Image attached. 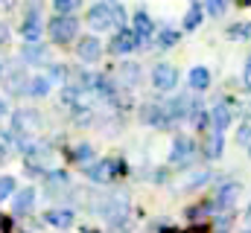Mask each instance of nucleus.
<instances>
[{"label": "nucleus", "instance_id": "nucleus-1", "mask_svg": "<svg viewBox=\"0 0 251 233\" xmlns=\"http://www.w3.org/2000/svg\"><path fill=\"white\" fill-rule=\"evenodd\" d=\"M47 32H50V38H53L56 44H70V41L76 38V32H79V21H76L73 15H56V18L50 21Z\"/></svg>", "mask_w": 251, "mask_h": 233}, {"label": "nucleus", "instance_id": "nucleus-2", "mask_svg": "<svg viewBox=\"0 0 251 233\" xmlns=\"http://www.w3.org/2000/svg\"><path fill=\"white\" fill-rule=\"evenodd\" d=\"M12 134H29L35 137V131H41V114L32 111V108H18L12 114Z\"/></svg>", "mask_w": 251, "mask_h": 233}, {"label": "nucleus", "instance_id": "nucleus-3", "mask_svg": "<svg viewBox=\"0 0 251 233\" xmlns=\"http://www.w3.org/2000/svg\"><path fill=\"white\" fill-rule=\"evenodd\" d=\"M120 169H123V163H120L117 158H105V161H97V163L88 166V178H91L94 184H108Z\"/></svg>", "mask_w": 251, "mask_h": 233}, {"label": "nucleus", "instance_id": "nucleus-4", "mask_svg": "<svg viewBox=\"0 0 251 233\" xmlns=\"http://www.w3.org/2000/svg\"><path fill=\"white\" fill-rule=\"evenodd\" d=\"M41 29H44V23H41V9L32 3V6L26 9L24 23H21V35H24L26 44H32V41H41Z\"/></svg>", "mask_w": 251, "mask_h": 233}, {"label": "nucleus", "instance_id": "nucleus-5", "mask_svg": "<svg viewBox=\"0 0 251 233\" xmlns=\"http://www.w3.org/2000/svg\"><path fill=\"white\" fill-rule=\"evenodd\" d=\"M105 204L100 207V213H102V219H108V222H117V219H123L128 216V195L126 192H117V195H108V198H102Z\"/></svg>", "mask_w": 251, "mask_h": 233}, {"label": "nucleus", "instance_id": "nucleus-6", "mask_svg": "<svg viewBox=\"0 0 251 233\" xmlns=\"http://www.w3.org/2000/svg\"><path fill=\"white\" fill-rule=\"evenodd\" d=\"M152 85H155V91H173V88L178 85V70H176L173 64H167V61L155 64V70H152Z\"/></svg>", "mask_w": 251, "mask_h": 233}, {"label": "nucleus", "instance_id": "nucleus-7", "mask_svg": "<svg viewBox=\"0 0 251 233\" xmlns=\"http://www.w3.org/2000/svg\"><path fill=\"white\" fill-rule=\"evenodd\" d=\"M140 44H143V41H140L131 29H117L114 38H111V44H108V50H111L114 56H126V53H134Z\"/></svg>", "mask_w": 251, "mask_h": 233}, {"label": "nucleus", "instance_id": "nucleus-8", "mask_svg": "<svg viewBox=\"0 0 251 233\" xmlns=\"http://www.w3.org/2000/svg\"><path fill=\"white\" fill-rule=\"evenodd\" d=\"M193 155H196V146H193L190 137H176V140H173L170 163H176V166H187L190 161H193Z\"/></svg>", "mask_w": 251, "mask_h": 233}, {"label": "nucleus", "instance_id": "nucleus-9", "mask_svg": "<svg viewBox=\"0 0 251 233\" xmlns=\"http://www.w3.org/2000/svg\"><path fill=\"white\" fill-rule=\"evenodd\" d=\"M76 56H79V61H85V64L100 61V56H102V44H100V38H97V35L82 38V41L76 44Z\"/></svg>", "mask_w": 251, "mask_h": 233}, {"label": "nucleus", "instance_id": "nucleus-10", "mask_svg": "<svg viewBox=\"0 0 251 233\" xmlns=\"http://www.w3.org/2000/svg\"><path fill=\"white\" fill-rule=\"evenodd\" d=\"M32 207H35V189L32 186H24V189L12 192V210H15V216H26V213H32Z\"/></svg>", "mask_w": 251, "mask_h": 233}, {"label": "nucleus", "instance_id": "nucleus-11", "mask_svg": "<svg viewBox=\"0 0 251 233\" xmlns=\"http://www.w3.org/2000/svg\"><path fill=\"white\" fill-rule=\"evenodd\" d=\"M88 26L102 32V29H111V18H108V3H94L88 9Z\"/></svg>", "mask_w": 251, "mask_h": 233}, {"label": "nucleus", "instance_id": "nucleus-12", "mask_svg": "<svg viewBox=\"0 0 251 233\" xmlns=\"http://www.w3.org/2000/svg\"><path fill=\"white\" fill-rule=\"evenodd\" d=\"M3 82H6V88L12 91V93H26V73L18 67V64H12V67H3Z\"/></svg>", "mask_w": 251, "mask_h": 233}, {"label": "nucleus", "instance_id": "nucleus-13", "mask_svg": "<svg viewBox=\"0 0 251 233\" xmlns=\"http://www.w3.org/2000/svg\"><path fill=\"white\" fill-rule=\"evenodd\" d=\"M140 116H143V122H149V125H155V128H167V125L173 122L167 105H146V108L140 111Z\"/></svg>", "mask_w": 251, "mask_h": 233}, {"label": "nucleus", "instance_id": "nucleus-14", "mask_svg": "<svg viewBox=\"0 0 251 233\" xmlns=\"http://www.w3.org/2000/svg\"><path fill=\"white\" fill-rule=\"evenodd\" d=\"M240 192H243V186H240L237 181L225 184V186L219 189V195L213 198V210H225V207H234V201L240 198Z\"/></svg>", "mask_w": 251, "mask_h": 233}, {"label": "nucleus", "instance_id": "nucleus-15", "mask_svg": "<svg viewBox=\"0 0 251 233\" xmlns=\"http://www.w3.org/2000/svg\"><path fill=\"white\" fill-rule=\"evenodd\" d=\"M21 58H24V64H47L50 50H47L41 41H32V44H26V47L21 50Z\"/></svg>", "mask_w": 251, "mask_h": 233}, {"label": "nucleus", "instance_id": "nucleus-16", "mask_svg": "<svg viewBox=\"0 0 251 233\" xmlns=\"http://www.w3.org/2000/svg\"><path fill=\"white\" fill-rule=\"evenodd\" d=\"M131 32H134L140 41L152 38V32H155V23H152V18H149L146 12H134V18H131Z\"/></svg>", "mask_w": 251, "mask_h": 233}, {"label": "nucleus", "instance_id": "nucleus-17", "mask_svg": "<svg viewBox=\"0 0 251 233\" xmlns=\"http://www.w3.org/2000/svg\"><path fill=\"white\" fill-rule=\"evenodd\" d=\"M44 222H47L50 228H59V231H64V228H70V225H73V210H64V207L47 210V213H44Z\"/></svg>", "mask_w": 251, "mask_h": 233}, {"label": "nucleus", "instance_id": "nucleus-18", "mask_svg": "<svg viewBox=\"0 0 251 233\" xmlns=\"http://www.w3.org/2000/svg\"><path fill=\"white\" fill-rule=\"evenodd\" d=\"M62 105L73 108V111H82L85 108V91H79L76 85H64L62 88Z\"/></svg>", "mask_w": 251, "mask_h": 233}, {"label": "nucleus", "instance_id": "nucleus-19", "mask_svg": "<svg viewBox=\"0 0 251 233\" xmlns=\"http://www.w3.org/2000/svg\"><path fill=\"white\" fill-rule=\"evenodd\" d=\"M222 149H225V137H222V131H210L207 137H204V155L210 158V161H216V158H222Z\"/></svg>", "mask_w": 251, "mask_h": 233}, {"label": "nucleus", "instance_id": "nucleus-20", "mask_svg": "<svg viewBox=\"0 0 251 233\" xmlns=\"http://www.w3.org/2000/svg\"><path fill=\"white\" fill-rule=\"evenodd\" d=\"M193 105H196V102H193L190 96H176V99L167 105V111H170L173 122H176V119H187L190 111H193Z\"/></svg>", "mask_w": 251, "mask_h": 233}, {"label": "nucleus", "instance_id": "nucleus-21", "mask_svg": "<svg viewBox=\"0 0 251 233\" xmlns=\"http://www.w3.org/2000/svg\"><path fill=\"white\" fill-rule=\"evenodd\" d=\"M50 88H53V79H50V76H32V79L26 82V93H29V96H47Z\"/></svg>", "mask_w": 251, "mask_h": 233}, {"label": "nucleus", "instance_id": "nucleus-22", "mask_svg": "<svg viewBox=\"0 0 251 233\" xmlns=\"http://www.w3.org/2000/svg\"><path fill=\"white\" fill-rule=\"evenodd\" d=\"M210 119H213V128H216V131H225V128L231 125V119H234V111H231L225 102H219V105L213 108V116H210Z\"/></svg>", "mask_w": 251, "mask_h": 233}, {"label": "nucleus", "instance_id": "nucleus-23", "mask_svg": "<svg viewBox=\"0 0 251 233\" xmlns=\"http://www.w3.org/2000/svg\"><path fill=\"white\" fill-rule=\"evenodd\" d=\"M190 88L193 91H207L210 88V70L207 67H193L190 70Z\"/></svg>", "mask_w": 251, "mask_h": 233}, {"label": "nucleus", "instance_id": "nucleus-24", "mask_svg": "<svg viewBox=\"0 0 251 233\" xmlns=\"http://www.w3.org/2000/svg\"><path fill=\"white\" fill-rule=\"evenodd\" d=\"M108 18H111V29H126V9L117 0L108 3Z\"/></svg>", "mask_w": 251, "mask_h": 233}, {"label": "nucleus", "instance_id": "nucleus-25", "mask_svg": "<svg viewBox=\"0 0 251 233\" xmlns=\"http://www.w3.org/2000/svg\"><path fill=\"white\" fill-rule=\"evenodd\" d=\"M201 18H204V9H201L199 3H193V6L187 9V15H184V29H187V32L196 29V26L201 23Z\"/></svg>", "mask_w": 251, "mask_h": 233}, {"label": "nucleus", "instance_id": "nucleus-26", "mask_svg": "<svg viewBox=\"0 0 251 233\" xmlns=\"http://www.w3.org/2000/svg\"><path fill=\"white\" fill-rule=\"evenodd\" d=\"M228 38H231V41H249L251 38V23H234V26H228Z\"/></svg>", "mask_w": 251, "mask_h": 233}, {"label": "nucleus", "instance_id": "nucleus-27", "mask_svg": "<svg viewBox=\"0 0 251 233\" xmlns=\"http://www.w3.org/2000/svg\"><path fill=\"white\" fill-rule=\"evenodd\" d=\"M178 38H181V35H178L176 29H161V32H158V47H161V50H170V47L178 44Z\"/></svg>", "mask_w": 251, "mask_h": 233}, {"label": "nucleus", "instance_id": "nucleus-28", "mask_svg": "<svg viewBox=\"0 0 251 233\" xmlns=\"http://www.w3.org/2000/svg\"><path fill=\"white\" fill-rule=\"evenodd\" d=\"M73 161H76V163H82V166H88V163L94 161V149H91L88 143L76 146V149H73Z\"/></svg>", "mask_w": 251, "mask_h": 233}, {"label": "nucleus", "instance_id": "nucleus-29", "mask_svg": "<svg viewBox=\"0 0 251 233\" xmlns=\"http://www.w3.org/2000/svg\"><path fill=\"white\" fill-rule=\"evenodd\" d=\"M18 189V181L12 178V175H0V201H6V198H12V192Z\"/></svg>", "mask_w": 251, "mask_h": 233}, {"label": "nucleus", "instance_id": "nucleus-30", "mask_svg": "<svg viewBox=\"0 0 251 233\" xmlns=\"http://www.w3.org/2000/svg\"><path fill=\"white\" fill-rule=\"evenodd\" d=\"M79 6H82V0H53L56 15H73Z\"/></svg>", "mask_w": 251, "mask_h": 233}, {"label": "nucleus", "instance_id": "nucleus-31", "mask_svg": "<svg viewBox=\"0 0 251 233\" xmlns=\"http://www.w3.org/2000/svg\"><path fill=\"white\" fill-rule=\"evenodd\" d=\"M190 116H193V122H196V128H207L210 125V114L201 108V105H193V111H190Z\"/></svg>", "mask_w": 251, "mask_h": 233}, {"label": "nucleus", "instance_id": "nucleus-32", "mask_svg": "<svg viewBox=\"0 0 251 233\" xmlns=\"http://www.w3.org/2000/svg\"><path fill=\"white\" fill-rule=\"evenodd\" d=\"M140 82V67L137 64H123V85H137Z\"/></svg>", "mask_w": 251, "mask_h": 233}, {"label": "nucleus", "instance_id": "nucleus-33", "mask_svg": "<svg viewBox=\"0 0 251 233\" xmlns=\"http://www.w3.org/2000/svg\"><path fill=\"white\" fill-rule=\"evenodd\" d=\"M15 149V137H12V131H6V128H0V155H6L9 158V152Z\"/></svg>", "mask_w": 251, "mask_h": 233}, {"label": "nucleus", "instance_id": "nucleus-34", "mask_svg": "<svg viewBox=\"0 0 251 233\" xmlns=\"http://www.w3.org/2000/svg\"><path fill=\"white\" fill-rule=\"evenodd\" d=\"M204 6H207V15L219 18V15H225V9H228V0H204Z\"/></svg>", "mask_w": 251, "mask_h": 233}, {"label": "nucleus", "instance_id": "nucleus-35", "mask_svg": "<svg viewBox=\"0 0 251 233\" xmlns=\"http://www.w3.org/2000/svg\"><path fill=\"white\" fill-rule=\"evenodd\" d=\"M237 140H240V143H251V116L243 119V125H240V131H237Z\"/></svg>", "mask_w": 251, "mask_h": 233}, {"label": "nucleus", "instance_id": "nucleus-36", "mask_svg": "<svg viewBox=\"0 0 251 233\" xmlns=\"http://www.w3.org/2000/svg\"><path fill=\"white\" fill-rule=\"evenodd\" d=\"M243 82H246V88L251 91V64H246V73H243Z\"/></svg>", "mask_w": 251, "mask_h": 233}, {"label": "nucleus", "instance_id": "nucleus-37", "mask_svg": "<svg viewBox=\"0 0 251 233\" xmlns=\"http://www.w3.org/2000/svg\"><path fill=\"white\" fill-rule=\"evenodd\" d=\"M6 41H9V29L0 23V44H6Z\"/></svg>", "mask_w": 251, "mask_h": 233}, {"label": "nucleus", "instance_id": "nucleus-38", "mask_svg": "<svg viewBox=\"0 0 251 233\" xmlns=\"http://www.w3.org/2000/svg\"><path fill=\"white\" fill-rule=\"evenodd\" d=\"M184 233H207V228H204V225H196V228H190V231H184Z\"/></svg>", "mask_w": 251, "mask_h": 233}, {"label": "nucleus", "instance_id": "nucleus-39", "mask_svg": "<svg viewBox=\"0 0 251 233\" xmlns=\"http://www.w3.org/2000/svg\"><path fill=\"white\" fill-rule=\"evenodd\" d=\"M12 3H15V0H0V9H9Z\"/></svg>", "mask_w": 251, "mask_h": 233}, {"label": "nucleus", "instance_id": "nucleus-40", "mask_svg": "<svg viewBox=\"0 0 251 233\" xmlns=\"http://www.w3.org/2000/svg\"><path fill=\"white\" fill-rule=\"evenodd\" d=\"M0 116H6V99H0Z\"/></svg>", "mask_w": 251, "mask_h": 233}, {"label": "nucleus", "instance_id": "nucleus-41", "mask_svg": "<svg viewBox=\"0 0 251 233\" xmlns=\"http://www.w3.org/2000/svg\"><path fill=\"white\" fill-rule=\"evenodd\" d=\"M3 161H6V155H0V163H3Z\"/></svg>", "mask_w": 251, "mask_h": 233}, {"label": "nucleus", "instance_id": "nucleus-42", "mask_svg": "<svg viewBox=\"0 0 251 233\" xmlns=\"http://www.w3.org/2000/svg\"><path fill=\"white\" fill-rule=\"evenodd\" d=\"M249 222H251V204H249Z\"/></svg>", "mask_w": 251, "mask_h": 233}, {"label": "nucleus", "instance_id": "nucleus-43", "mask_svg": "<svg viewBox=\"0 0 251 233\" xmlns=\"http://www.w3.org/2000/svg\"><path fill=\"white\" fill-rule=\"evenodd\" d=\"M249 158H251V143H249Z\"/></svg>", "mask_w": 251, "mask_h": 233}, {"label": "nucleus", "instance_id": "nucleus-44", "mask_svg": "<svg viewBox=\"0 0 251 233\" xmlns=\"http://www.w3.org/2000/svg\"><path fill=\"white\" fill-rule=\"evenodd\" d=\"M193 3H204V0H193Z\"/></svg>", "mask_w": 251, "mask_h": 233}, {"label": "nucleus", "instance_id": "nucleus-45", "mask_svg": "<svg viewBox=\"0 0 251 233\" xmlns=\"http://www.w3.org/2000/svg\"><path fill=\"white\" fill-rule=\"evenodd\" d=\"M243 233H251V228H249V231H243Z\"/></svg>", "mask_w": 251, "mask_h": 233}, {"label": "nucleus", "instance_id": "nucleus-46", "mask_svg": "<svg viewBox=\"0 0 251 233\" xmlns=\"http://www.w3.org/2000/svg\"><path fill=\"white\" fill-rule=\"evenodd\" d=\"M249 64H251V56H249Z\"/></svg>", "mask_w": 251, "mask_h": 233}]
</instances>
